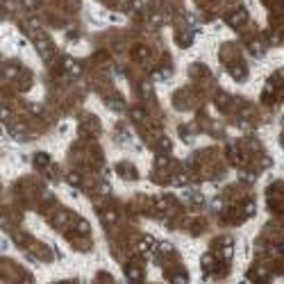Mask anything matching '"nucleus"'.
Listing matches in <instances>:
<instances>
[{"label": "nucleus", "instance_id": "obj_2", "mask_svg": "<svg viewBox=\"0 0 284 284\" xmlns=\"http://www.w3.org/2000/svg\"><path fill=\"white\" fill-rule=\"evenodd\" d=\"M243 18H245V14H243V12H239V14H234V16L230 18V23H241Z\"/></svg>", "mask_w": 284, "mask_h": 284}, {"label": "nucleus", "instance_id": "obj_5", "mask_svg": "<svg viewBox=\"0 0 284 284\" xmlns=\"http://www.w3.org/2000/svg\"><path fill=\"white\" fill-rule=\"evenodd\" d=\"M134 118H137V121H141V118H143V112H141V109H134Z\"/></svg>", "mask_w": 284, "mask_h": 284}, {"label": "nucleus", "instance_id": "obj_4", "mask_svg": "<svg viewBox=\"0 0 284 284\" xmlns=\"http://www.w3.org/2000/svg\"><path fill=\"white\" fill-rule=\"evenodd\" d=\"M68 182H71V184H80V177H78V175H73V173H71V175H68Z\"/></svg>", "mask_w": 284, "mask_h": 284}, {"label": "nucleus", "instance_id": "obj_1", "mask_svg": "<svg viewBox=\"0 0 284 284\" xmlns=\"http://www.w3.org/2000/svg\"><path fill=\"white\" fill-rule=\"evenodd\" d=\"M36 46H39V52H41L43 57H50V50H48V43L46 41H39Z\"/></svg>", "mask_w": 284, "mask_h": 284}, {"label": "nucleus", "instance_id": "obj_3", "mask_svg": "<svg viewBox=\"0 0 284 284\" xmlns=\"http://www.w3.org/2000/svg\"><path fill=\"white\" fill-rule=\"evenodd\" d=\"M36 164H39V166H43V164H48V157L46 155H36V159H34Z\"/></svg>", "mask_w": 284, "mask_h": 284}]
</instances>
